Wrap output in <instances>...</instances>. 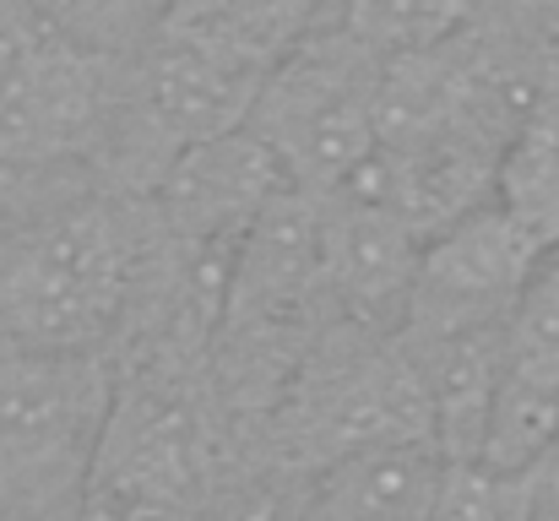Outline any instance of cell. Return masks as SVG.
Masks as SVG:
<instances>
[{
  "mask_svg": "<svg viewBox=\"0 0 559 521\" xmlns=\"http://www.w3.org/2000/svg\"><path fill=\"white\" fill-rule=\"evenodd\" d=\"M136 272V223L109 196L0 228V353H104L126 327Z\"/></svg>",
  "mask_w": 559,
  "mask_h": 521,
  "instance_id": "6da1fadb",
  "label": "cell"
},
{
  "mask_svg": "<svg viewBox=\"0 0 559 521\" xmlns=\"http://www.w3.org/2000/svg\"><path fill=\"white\" fill-rule=\"evenodd\" d=\"M109 396L104 353H0V517H82Z\"/></svg>",
  "mask_w": 559,
  "mask_h": 521,
  "instance_id": "7a4b0ae2",
  "label": "cell"
},
{
  "mask_svg": "<svg viewBox=\"0 0 559 521\" xmlns=\"http://www.w3.org/2000/svg\"><path fill=\"white\" fill-rule=\"evenodd\" d=\"M380 55L343 27L294 49L255 93L245 131L277 158L299 196H337L374 158Z\"/></svg>",
  "mask_w": 559,
  "mask_h": 521,
  "instance_id": "3957f363",
  "label": "cell"
},
{
  "mask_svg": "<svg viewBox=\"0 0 559 521\" xmlns=\"http://www.w3.org/2000/svg\"><path fill=\"white\" fill-rule=\"evenodd\" d=\"M120 55L87 49L38 0H0V169H49L104 147Z\"/></svg>",
  "mask_w": 559,
  "mask_h": 521,
  "instance_id": "277c9868",
  "label": "cell"
},
{
  "mask_svg": "<svg viewBox=\"0 0 559 521\" xmlns=\"http://www.w3.org/2000/svg\"><path fill=\"white\" fill-rule=\"evenodd\" d=\"M212 435L186 380L142 369L115 386L82 521H180L206 495Z\"/></svg>",
  "mask_w": 559,
  "mask_h": 521,
  "instance_id": "5b68a950",
  "label": "cell"
},
{
  "mask_svg": "<svg viewBox=\"0 0 559 521\" xmlns=\"http://www.w3.org/2000/svg\"><path fill=\"white\" fill-rule=\"evenodd\" d=\"M549 245L522 228L495 196L445 223L418 245L407 305H402V338L435 343V338H467V332H506V316L533 272V261Z\"/></svg>",
  "mask_w": 559,
  "mask_h": 521,
  "instance_id": "8992f818",
  "label": "cell"
},
{
  "mask_svg": "<svg viewBox=\"0 0 559 521\" xmlns=\"http://www.w3.org/2000/svg\"><path fill=\"white\" fill-rule=\"evenodd\" d=\"M385 440H435L418 364L402 343L343 353L337 364H321L294 391L288 451L316 473L348 451L385 446Z\"/></svg>",
  "mask_w": 559,
  "mask_h": 521,
  "instance_id": "52a82bcc",
  "label": "cell"
},
{
  "mask_svg": "<svg viewBox=\"0 0 559 521\" xmlns=\"http://www.w3.org/2000/svg\"><path fill=\"white\" fill-rule=\"evenodd\" d=\"M294 190L277 158L239 126L206 147L186 153L175 169L158 179V212H164V228L186 245L195 277H206L212 267V288L228 294L234 283V261L250 239V228L266 217V206Z\"/></svg>",
  "mask_w": 559,
  "mask_h": 521,
  "instance_id": "ba28073f",
  "label": "cell"
},
{
  "mask_svg": "<svg viewBox=\"0 0 559 521\" xmlns=\"http://www.w3.org/2000/svg\"><path fill=\"white\" fill-rule=\"evenodd\" d=\"M337 16L343 0H169L153 27L261 87L294 49L332 33Z\"/></svg>",
  "mask_w": 559,
  "mask_h": 521,
  "instance_id": "9c48e42d",
  "label": "cell"
},
{
  "mask_svg": "<svg viewBox=\"0 0 559 521\" xmlns=\"http://www.w3.org/2000/svg\"><path fill=\"white\" fill-rule=\"evenodd\" d=\"M445 478L435 440H385L310 473L299 521H429Z\"/></svg>",
  "mask_w": 559,
  "mask_h": 521,
  "instance_id": "30bf717a",
  "label": "cell"
},
{
  "mask_svg": "<svg viewBox=\"0 0 559 521\" xmlns=\"http://www.w3.org/2000/svg\"><path fill=\"white\" fill-rule=\"evenodd\" d=\"M495 201L544 245H559V71L522 98L511 120L495 164Z\"/></svg>",
  "mask_w": 559,
  "mask_h": 521,
  "instance_id": "8fae6325",
  "label": "cell"
},
{
  "mask_svg": "<svg viewBox=\"0 0 559 521\" xmlns=\"http://www.w3.org/2000/svg\"><path fill=\"white\" fill-rule=\"evenodd\" d=\"M500 343H506V380L559 396V245H549L533 261V272L506 316Z\"/></svg>",
  "mask_w": 559,
  "mask_h": 521,
  "instance_id": "7c38bea8",
  "label": "cell"
},
{
  "mask_svg": "<svg viewBox=\"0 0 559 521\" xmlns=\"http://www.w3.org/2000/svg\"><path fill=\"white\" fill-rule=\"evenodd\" d=\"M467 11L473 0H343L337 27L385 60V55L451 44L467 27Z\"/></svg>",
  "mask_w": 559,
  "mask_h": 521,
  "instance_id": "4fadbf2b",
  "label": "cell"
},
{
  "mask_svg": "<svg viewBox=\"0 0 559 521\" xmlns=\"http://www.w3.org/2000/svg\"><path fill=\"white\" fill-rule=\"evenodd\" d=\"M38 5L76 44L104 49V55H131L153 33V22L164 16L169 0H38Z\"/></svg>",
  "mask_w": 559,
  "mask_h": 521,
  "instance_id": "5bb4252c",
  "label": "cell"
},
{
  "mask_svg": "<svg viewBox=\"0 0 559 521\" xmlns=\"http://www.w3.org/2000/svg\"><path fill=\"white\" fill-rule=\"evenodd\" d=\"M429 521H527L522 478H500L478 462H445Z\"/></svg>",
  "mask_w": 559,
  "mask_h": 521,
  "instance_id": "9a60e30c",
  "label": "cell"
},
{
  "mask_svg": "<svg viewBox=\"0 0 559 521\" xmlns=\"http://www.w3.org/2000/svg\"><path fill=\"white\" fill-rule=\"evenodd\" d=\"M522 495H527V521H559V440L555 451L522 478Z\"/></svg>",
  "mask_w": 559,
  "mask_h": 521,
  "instance_id": "2e32d148",
  "label": "cell"
}]
</instances>
